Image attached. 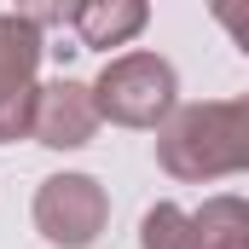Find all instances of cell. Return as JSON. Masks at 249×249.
Wrapping results in <instances>:
<instances>
[{
    "instance_id": "2",
    "label": "cell",
    "mask_w": 249,
    "mask_h": 249,
    "mask_svg": "<svg viewBox=\"0 0 249 249\" xmlns=\"http://www.w3.org/2000/svg\"><path fill=\"white\" fill-rule=\"evenodd\" d=\"M93 105L110 127H162L180 110V70L162 53H116L93 81Z\"/></svg>"
},
{
    "instance_id": "3",
    "label": "cell",
    "mask_w": 249,
    "mask_h": 249,
    "mask_svg": "<svg viewBox=\"0 0 249 249\" xmlns=\"http://www.w3.org/2000/svg\"><path fill=\"white\" fill-rule=\"evenodd\" d=\"M41 53H47L41 23L29 12H0V145L29 139V127H35Z\"/></svg>"
},
{
    "instance_id": "9",
    "label": "cell",
    "mask_w": 249,
    "mask_h": 249,
    "mask_svg": "<svg viewBox=\"0 0 249 249\" xmlns=\"http://www.w3.org/2000/svg\"><path fill=\"white\" fill-rule=\"evenodd\" d=\"M209 12H214V23H220L232 41H238V53L249 58V0H214Z\"/></svg>"
},
{
    "instance_id": "8",
    "label": "cell",
    "mask_w": 249,
    "mask_h": 249,
    "mask_svg": "<svg viewBox=\"0 0 249 249\" xmlns=\"http://www.w3.org/2000/svg\"><path fill=\"white\" fill-rule=\"evenodd\" d=\"M139 249H197V226L180 203H151L139 220Z\"/></svg>"
},
{
    "instance_id": "1",
    "label": "cell",
    "mask_w": 249,
    "mask_h": 249,
    "mask_svg": "<svg viewBox=\"0 0 249 249\" xmlns=\"http://www.w3.org/2000/svg\"><path fill=\"white\" fill-rule=\"evenodd\" d=\"M157 168L180 186H209L226 174H249V93L180 105L157 127Z\"/></svg>"
},
{
    "instance_id": "6",
    "label": "cell",
    "mask_w": 249,
    "mask_h": 249,
    "mask_svg": "<svg viewBox=\"0 0 249 249\" xmlns=\"http://www.w3.org/2000/svg\"><path fill=\"white\" fill-rule=\"evenodd\" d=\"M145 23H151V6H145V0H81V6H70V29H75L81 47H93V53L127 47Z\"/></svg>"
},
{
    "instance_id": "5",
    "label": "cell",
    "mask_w": 249,
    "mask_h": 249,
    "mask_svg": "<svg viewBox=\"0 0 249 249\" xmlns=\"http://www.w3.org/2000/svg\"><path fill=\"white\" fill-rule=\"evenodd\" d=\"M99 122L105 116L93 105V81L58 75V81H41V93H35V127H29V139L47 145V151H81V145H93Z\"/></svg>"
},
{
    "instance_id": "4",
    "label": "cell",
    "mask_w": 249,
    "mask_h": 249,
    "mask_svg": "<svg viewBox=\"0 0 249 249\" xmlns=\"http://www.w3.org/2000/svg\"><path fill=\"white\" fill-rule=\"evenodd\" d=\"M110 226V191L93 174H47L35 186V232L53 249H87Z\"/></svg>"
},
{
    "instance_id": "7",
    "label": "cell",
    "mask_w": 249,
    "mask_h": 249,
    "mask_svg": "<svg viewBox=\"0 0 249 249\" xmlns=\"http://www.w3.org/2000/svg\"><path fill=\"white\" fill-rule=\"evenodd\" d=\"M191 226H197V249H249V197H238V191L203 197Z\"/></svg>"
}]
</instances>
